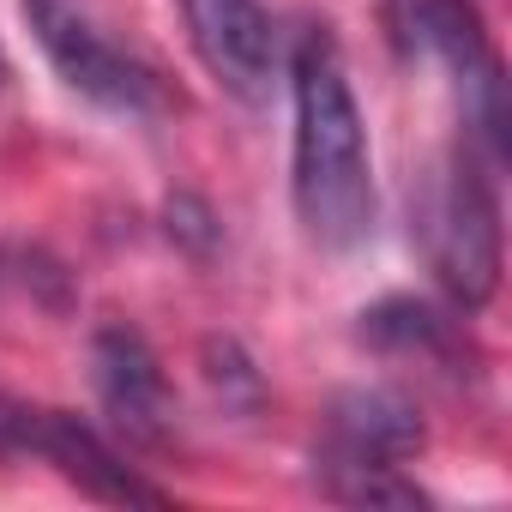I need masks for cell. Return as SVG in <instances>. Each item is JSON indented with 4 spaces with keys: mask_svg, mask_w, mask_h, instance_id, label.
I'll return each mask as SVG.
<instances>
[{
    "mask_svg": "<svg viewBox=\"0 0 512 512\" xmlns=\"http://www.w3.org/2000/svg\"><path fill=\"white\" fill-rule=\"evenodd\" d=\"M0 91H7V49H0Z\"/></svg>",
    "mask_w": 512,
    "mask_h": 512,
    "instance_id": "10",
    "label": "cell"
},
{
    "mask_svg": "<svg viewBox=\"0 0 512 512\" xmlns=\"http://www.w3.org/2000/svg\"><path fill=\"white\" fill-rule=\"evenodd\" d=\"M91 386H97V404H103L109 428L127 446H169L175 392H169V374H163V362H157V350L145 344L139 326H127V320L97 326V338H91Z\"/></svg>",
    "mask_w": 512,
    "mask_h": 512,
    "instance_id": "4",
    "label": "cell"
},
{
    "mask_svg": "<svg viewBox=\"0 0 512 512\" xmlns=\"http://www.w3.org/2000/svg\"><path fill=\"white\" fill-rule=\"evenodd\" d=\"M296 97V217L320 247H356L374 229V151L368 121L350 91L344 55L326 31H308L290 61Z\"/></svg>",
    "mask_w": 512,
    "mask_h": 512,
    "instance_id": "1",
    "label": "cell"
},
{
    "mask_svg": "<svg viewBox=\"0 0 512 512\" xmlns=\"http://www.w3.org/2000/svg\"><path fill=\"white\" fill-rule=\"evenodd\" d=\"M31 404H19L13 392H0V458H13V452H25L31 446Z\"/></svg>",
    "mask_w": 512,
    "mask_h": 512,
    "instance_id": "9",
    "label": "cell"
},
{
    "mask_svg": "<svg viewBox=\"0 0 512 512\" xmlns=\"http://www.w3.org/2000/svg\"><path fill=\"white\" fill-rule=\"evenodd\" d=\"M25 19H31V37L43 43V55L55 61V73L91 97L97 109L109 115H151L163 103V85L145 61H133L127 49H115L73 0H25Z\"/></svg>",
    "mask_w": 512,
    "mask_h": 512,
    "instance_id": "3",
    "label": "cell"
},
{
    "mask_svg": "<svg viewBox=\"0 0 512 512\" xmlns=\"http://www.w3.org/2000/svg\"><path fill=\"white\" fill-rule=\"evenodd\" d=\"M422 253L458 308H482L500 290V205L488 169L458 145L422 199Z\"/></svg>",
    "mask_w": 512,
    "mask_h": 512,
    "instance_id": "2",
    "label": "cell"
},
{
    "mask_svg": "<svg viewBox=\"0 0 512 512\" xmlns=\"http://www.w3.org/2000/svg\"><path fill=\"white\" fill-rule=\"evenodd\" d=\"M386 13H392V31L410 55L476 85L482 127H488V139H500V67H494V49L482 37V19L470 0H386Z\"/></svg>",
    "mask_w": 512,
    "mask_h": 512,
    "instance_id": "7",
    "label": "cell"
},
{
    "mask_svg": "<svg viewBox=\"0 0 512 512\" xmlns=\"http://www.w3.org/2000/svg\"><path fill=\"white\" fill-rule=\"evenodd\" d=\"M181 19L205 73L247 109H260L278 85V25L266 0H181Z\"/></svg>",
    "mask_w": 512,
    "mask_h": 512,
    "instance_id": "5",
    "label": "cell"
},
{
    "mask_svg": "<svg viewBox=\"0 0 512 512\" xmlns=\"http://www.w3.org/2000/svg\"><path fill=\"white\" fill-rule=\"evenodd\" d=\"M25 452H37L43 464H55L79 494H91V500H103V506H163V500H169V494H163L157 482H145L97 428H85V422L67 416V410H37Z\"/></svg>",
    "mask_w": 512,
    "mask_h": 512,
    "instance_id": "8",
    "label": "cell"
},
{
    "mask_svg": "<svg viewBox=\"0 0 512 512\" xmlns=\"http://www.w3.org/2000/svg\"><path fill=\"white\" fill-rule=\"evenodd\" d=\"M428 446L422 410L392 386H350L332 398L320 428V476L350 470H404Z\"/></svg>",
    "mask_w": 512,
    "mask_h": 512,
    "instance_id": "6",
    "label": "cell"
}]
</instances>
